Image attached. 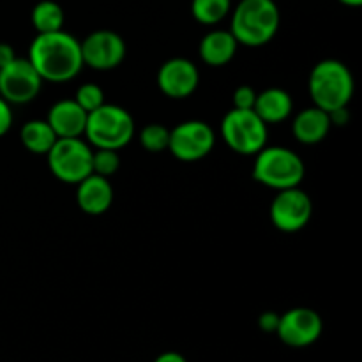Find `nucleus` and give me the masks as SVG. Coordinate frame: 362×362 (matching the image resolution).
Returning a JSON list of instances; mask_svg holds the SVG:
<instances>
[{
	"mask_svg": "<svg viewBox=\"0 0 362 362\" xmlns=\"http://www.w3.org/2000/svg\"><path fill=\"white\" fill-rule=\"evenodd\" d=\"M28 60L42 81L52 83L73 80L83 67L80 41L64 30L37 34L28 49Z\"/></svg>",
	"mask_w": 362,
	"mask_h": 362,
	"instance_id": "nucleus-1",
	"label": "nucleus"
},
{
	"mask_svg": "<svg viewBox=\"0 0 362 362\" xmlns=\"http://www.w3.org/2000/svg\"><path fill=\"white\" fill-rule=\"evenodd\" d=\"M279 21L281 16L274 0H239L230 32L239 45L257 48L274 37Z\"/></svg>",
	"mask_w": 362,
	"mask_h": 362,
	"instance_id": "nucleus-2",
	"label": "nucleus"
},
{
	"mask_svg": "<svg viewBox=\"0 0 362 362\" xmlns=\"http://www.w3.org/2000/svg\"><path fill=\"white\" fill-rule=\"evenodd\" d=\"M310 94L315 106L332 113L349 106L354 95V76L339 60H322L310 74Z\"/></svg>",
	"mask_w": 362,
	"mask_h": 362,
	"instance_id": "nucleus-3",
	"label": "nucleus"
},
{
	"mask_svg": "<svg viewBox=\"0 0 362 362\" xmlns=\"http://www.w3.org/2000/svg\"><path fill=\"white\" fill-rule=\"evenodd\" d=\"M253 166V177L257 182L272 189H290L299 187L303 182L306 166L303 159L286 147H264L257 152Z\"/></svg>",
	"mask_w": 362,
	"mask_h": 362,
	"instance_id": "nucleus-4",
	"label": "nucleus"
},
{
	"mask_svg": "<svg viewBox=\"0 0 362 362\" xmlns=\"http://www.w3.org/2000/svg\"><path fill=\"white\" fill-rule=\"evenodd\" d=\"M85 136L95 148L120 151L134 136V120L127 110L117 105H103L88 113Z\"/></svg>",
	"mask_w": 362,
	"mask_h": 362,
	"instance_id": "nucleus-5",
	"label": "nucleus"
},
{
	"mask_svg": "<svg viewBox=\"0 0 362 362\" xmlns=\"http://www.w3.org/2000/svg\"><path fill=\"white\" fill-rule=\"evenodd\" d=\"M223 140L237 154L255 156L267 144V124L255 110H230L221 122Z\"/></svg>",
	"mask_w": 362,
	"mask_h": 362,
	"instance_id": "nucleus-6",
	"label": "nucleus"
},
{
	"mask_svg": "<svg viewBox=\"0 0 362 362\" xmlns=\"http://www.w3.org/2000/svg\"><path fill=\"white\" fill-rule=\"evenodd\" d=\"M46 156L53 175L66 184L81 182L92 173V151L80 138H57Z\"/></svg>",
	"mask_w": 362,
	"mask_h": 362,
	"instance_id": "nucleus-7",
	"label": "nucleus"
},
{
	"mask_svg": "<svg viewBox=\"0 0 362 362\" xmlns=\"http://www.w3.org/2000/svg\"><path fill=\"white\" fill-rule=\"evenodd\" d=\"M42 87V78L28 59H14L0 67V95L9 105H25L37 98Z\"/></svg>",
	"mask_w": 362,
	"mask_h": 362,
	"instance_id": "nucleus-8",
	"label": "nucleus"
},
{
	"mask_svg": "<svg viewBox=\"0 0 362 362\" xmlns=\"http://www.w3.org/2000/svg\"><path fill=\"white\" fill-rule=\"evenodd\" d=\"M216 136L212 127L202 120H187L170 131L168 151L180 161H198L211 154Z\"/></svg>",
	"mask_w": 362,
	"mask_h": 362,
	"instance_id": "nucleus-9",
	"label": "nucleus"
},
{
	"mask_svg": "<svg viewBox=\"0 0 362 362\" xmlns=\"http://www.w3.org/2000/svg\"><path fill=\"white\" fill-rule=\"evenodd\" d=\"M324 332V322L315 310L310 308H293L279 315L276 329L278 338L292 349H306L317 343Z\"/></svg>",
	"mask_w": 362,
	"mask_h": 362,
	"instance_id": "nucleus-10",
	"label": "nucleus"
},
{
	"mask_svg": "<svg viewBox=\"0 0 362 362\" xmlns=\"http://www.w3.org/2000/svg\"><path fill=\"white\" fill-rule=\"evenodd\" d=\"M313 214V204L308 193L299 187L283 189L271 204V221L278 230L293 233L303 230Z\"/></svg>",
	"mask_w": 362,
	"mask_h": 362,
	"instance_id": "nucleus-11",
	"label": "nucleus"
},
{
	"mask_svg": "<svg viewBox=\"0 0 362 362\" xmlns=\"http://www.w3.org/2000/svg\"><path fill=\"white\" fill-rule=\"evenodd\" d=\"M83 66L95 71L115 69L126 57V42L113 30H95L80 42Z\"/></svg>",
	"mask_w": 362,
	"mask_h": 362,
	"instance_id": "nucleus-12",
	"label": "nucleus"
},
{
	"mask_svg": "<svg viewBox=\"0 0 362 362\" xmlns=\"http://www.w3.org/2000/svg\"><path fill=\"white\" fill-rule=\"evenodd\" d=\"M200 73L197 66L187 59H170L159 67L158 87L172 99L189 98L198 87Z\"/></svg>",
	"mask_w": 362,
	"mask_h": 362,
	"instance_id": "nucleus-13",
	"label": "nucleus"
},
{
	"mask_svg": "<svg viewBox=\"0 0 362 362\" xmlns=\"http://www.w3.org/2000/svg\"><path fill=\"white\" fill-rule=\"evenodd\" d=\"M88 113L74 99H64L49 108L46 122L57 138H80L85 134Z\"/></svg>",
	"mask_w": 362,
	"mask_h": 362,
	"instance_id": "nucleus-14",
	"label": "nucleus"
},
{
	"mask_svg": "<svg viewBox=\"0 0 362 362\" xmlns=\"http://www.w3.org/2000/svg\"><path fill=\"white\" fill-rule=\"evenodd\" d=\"M76 202L83 212L90 216L105 214L113 202V187L106 177L90 173L76 184Z\"/></svg>",
	"mask_w": 362,
	"mask_h": 362,
	"instance_id": "nucleus-15",
	"label": "nucleus"
},
{
	"mask_svg": "<svg viewBox=\"0 0 362 362\" xmlns=\"http://www.w3.org/2000/svg\"><path fill=\"white\" fill-rule=\"evenodd\" d=\"M331 126L332 124L329 113L317 108V106H311V108H306L300 113H297V117L293 119L292 129L300 144L315 145L320 144L327 136Z\"/></svg>",
	"mask_w": 362,
	"mask_h": 362,
	"instance_id": "nucleus-16",
	"label": "nucleus"
},
{
	"mask_svg": "<svg viewBox=\"0 0 362 362\" xmlns=\"http://www.w3.org/2000/svg\"><path fill=\"white\" fill-rule=\"evenodd\" d=\"M239 42L230 30H212L200 41V57L212 67H221L235 57Z\"/></svg>",
	"mask_w": 362,
	"mask_h": 362,
	"instance_id": "nucleus-17",
	"label": "nucleus"
},
{
	"mask_svg": "<svg viewBox=\"0 0 362 362\" xmlns=\"http://www.w3.org/2000/svg\"><path fill=\"white\" fill-rule=\"evenodd\" d=\"M253 110L265 124H278L288 119L293 110V101L283 88H267L257 94Z\"/></svg>",
	"mask_w": 362,
	"mask_h": 362,
	"instance_id": "nucleus-18",
	"label": "nucleus"
},
{
	"mask_svg": "<svg viewBox=\"0 0 362 362\" xmlns=\"http://www.w3.org/2000/svg\"><path fill=\"white\" fill-rule=\"evenodd\" d=\"M21 144L32 152V154H48L49 148L57 141V134L49 127L46 120H28L21 127Z\"/></svg>",
	"mask_w": 362,
	"mask_h": 362,
	"instance_id": "nucleus-19",
	"label": "nucleus"
},
{
	"mask_svg": "<svg viewBox=\"0 0 362 362\" xmlns=\"http://www.w3.org/2000/svg\"><path fill=\"white\" fill-rule=\"evenodd\" d=\"M30 20L39 34H49V32L62 30L66 16H64V9L57 2L41 0L32 9Z\"/></svg>",
	"mask_w": 362,
	"mask_h": 362,
	"instance_id": "nucleus-20",
	"label": "nucleus"
},
{
	"mask_svg": "<svg viewBox=\"0 0 362 362\" xmlns=\"http://www.w3.org/2000/svg\"><path fill=\"white\" fill-rule=\"evenodd\" d=\"M232 9V0H193L191 13L197 21L204 25H216L225 20Z\"/></svg>",
	"mask_w": 362,
	"mask_h": 362,
	"instance_id": "nucleus-21",
	"label": "nucleus"
},
{
	"mask_svg": "<svg viewBox=\"0 0 362 362\" xmlns=\"http://www.w3.org/2000/svg\"><path fill=\"white\" fill-rule=\"evenodd\" d=\"M170 129L161 124H148L140 131V144L148 152H163L168 148Z\"/></svg>",
	"mask_w": 362,
	"mask_h": 362,
	"instance_id": "nucleus-22",
	"label": "nucleus"
},
{
	"mask_svg": "<svg viewBox=\"0 0 362 362\" xmlns=\"http://www.w3.org/2000/svg\"><path fill=\"white\" fill-rule=\"evenodd\" d=\"M120 166V156L119 151H112V148H98L95 152H92V173H98V175L106 177L119 170Z\"/></svg>",
	"mask_w": 362,
	"mask_h": 362,
	"instance_id": "nucleus-23",
	"label": "nucleus"
},
{
	"mask_svg": "<svg viewBox=\"0 0 362 362\" xmlns=\"http://www.w3.org/2000/svg\"><path fill=\"white\" fill-rule=\"evenodd\" d=\"M74 101L81 106L87 113L94 112L99 106L105 105V92L101 90V87L95 83H83L76 90V98Z\"/></svg>",
	"mask_w": 362,
	"mask_h": 362,
	"instance_id": "nucleus-24",
	"label": "nucleus"
},
{
	"mask_svg": "<svg viewBox=\"0 0 362 362\" xmlns=\"http://www.w3.org/2000/svg\"><path fill=\"white\" fill-rule=\"evenodd\" d=\"M255 101H257V92L250 85H240L233 92V108L253 110Z\"/></svg>",
	"mask_w": 362,
	"mask_h": 362,
	"instance_id": "nucleus-25",
	"label": "nucleus"
},
{
	"mask_svg": "<svg viewBox=\"0 0 362 362\" xmlns=\"http://www.w3.org/2000/svg\"><path fill=\"white\" fill-rule=\"evenodd\" d=\"M11 126H13V110L9 103L0 95V136H4Z\"/></svg>",
	"mask_w": 362,
	"mask_h": 362,
	"instance_id": "nucleus-26",
	"label": "nucleus"
},
{
	"mask_svg": "<svg viewBox=\"0 0 362 362\" xmlns=\"http://www.w3.org/2000/svg\"><path fill=\"white\" fill-rule=\"evenodd\" d=\"M279 324V315L274 313V311H265V313L260 315L258 318V327L264 332H276Z\"/></svg>",
	"mask_w": 362,
	"mask_h": 362,
	"instance_id": "nucleus-27",
	"label": "nucleus"
},
{
	"mask_svg": "<svg viewBox=\"0 0 362 362\" xmlns=\"http://www.w3.org/2000/svg\"><path fill=\"white\" fill-rule=\"evenodd\" d=\"M14 59H16V53H14L13 46L7 45V42H0V67L7 66Z\"/></svg>",
	"mask_w": 362,
	"mask_h": 362,
	"instance_id": "nucleus-28",
	"label": "nucleus"
},
{
	"mask_svg": "<svg viewBox=\"0 0 362 362\" xmlns=\"http://www.w3.org/2000/svg\"><path fill=\"white\" fill-rule=\"evenodd\" d=\"M154 362H187L186 357L179 352H163L161 356H158Z\"/></svg>",
	"mask_w": 362,
	"mask_h": 362,
	"instance_id": "nucleus-29",
	"label": "nucleus"
},
{
	"mask_svg": "<svg viewBox=\"0 0 362 362\" xmlns=\"http://www.w3.org/2000/svg\"><path fill=\"white\" fill-rule=\"evenodd\" d=\"M338 2H341L343 6H349V7H359L362 0H338Z\"/></svg>",
	"mask_w": 362,
	"mask_h": 362,
	"instance_id": "nucleus-30",
	"label": "nucleus"
}]
</instances>
